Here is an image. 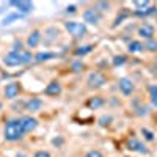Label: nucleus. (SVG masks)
I'll return each mask as SVG.
<instances>
[{
    "mask_svg": "<svg viewBox=\"0 0 157 157\" xmlns=\"http://www.w3.org/2000/svg\"><path fill=\"white\" fill-rule=\"evenodd\" d=\"M64 29L69 32V35H72L75 38H83L86 35V25L82 22L68 21V22H64Z\"/></svg>",
    "mask_w": 157,
    "mask_h": 157,
    "instance_id": "obj_3",
    "label": "nucleus"
},
{
    "mask_svg": "<svg viewBox=\"0 0 157 157\" xmlns=\"http://www.w3.org/2000/svg\"><path fill=\"white\" fill-rule=\"evenodd\" d=\"M22 16H24V14H19V13H11V14L5 16V19H3L2 25H10V24H13V22H14V21L21 19Z\"/></svg>",
    "mask_w": 157,
    "mask_h": 157,
    "instance_id": "obj_19",
    "label": "nucleus"
},
{
    "mask_svg": "<svg viewBox=\"0 0 157 157\" xmlns=\"http://www.w3.org/2000/svg\"><path fill=\"white\" fill-rule=\"evenodd\" d=\"M145 50L157 52V41H155V39H151V41H146L145 43Z\"/></svg>",
    "mask_w": 157,
    "mask_h": 157,
    "instance_id": "obj_23",
    "label": "nucleus"
},
{
    "mask_svg": "<svg viewBox=\"0 0 157 157\" xmlns=\"http://www.w3.org/2000/svg\"><path fill=\"white\" fill-rule=\"evenodd\" d=\"M33 157H50V152L49 151H38V152H35Z\"/></svg>",
    "mask_w": 157,
    "mask_h": 157,
    "instance_id": "obj_32",
    "label": "nucleus"
},
{
    "mask_svg": "<svg viewBox=\"0 0 157 157\" xmlns=\"http://www.w3.org/2000/svg\"><path fill=\"white\" fill-rule=\"evenodd\" d=\"M25 135L21 120H8L3 127V138L6 141H17Z\"/></svg>",
    "mask_w": 157,
    "mask_h": 157,
    "instance_id": "obj_2",
    "label": "nucleus"
},
{
    "mask_svg": "<svg viewBox=\"0 0 157 157\" xmlns=\"http://www.w3.org/2000/svg\"><path fill=\"white\" fill-rule=\"evenodd\" d=\"M155 121H157V118H155Z\"/></svg>",
    "mask_w": 157,
    "mask_h": 157,
    "instance_id": "obj_35",
    "label": "nucleus"
},
{
    "mask_svg": "<svg viewBox=\"0 0 157 157\" xmlns=\"http://www.w3.org/2000/svg\"><path fill=\"white\" fill-rule=\"evenodd\" d=\"M137 33H138L140 38L145 39V41H151V39H154L155 29H154V25H151V24H143V25H140V27H138Z\"/></svg>",
    "mask_w": 157,
    "mask_h": 157,
    "instance_id": "obj_8",
    "label": "nucleus"
},
{
    "mask_svg": "<svg viewBox=\"0 0 157 157\" xmlns=\"http://www.w3.org/2000/svg\"><path fill=\"white\" fill-rule=\"evenodd\" d=\"M83 21L90 25H99L101 22V13L96 8H88L83 11Z\"/></svg>",
    "mask_w": 157,
    "mask_h": 157,
    "instance_id": "obj_7",
    "label": "nucleus"
},
{
    "mask_svg": "<svg viewBox=\"0 0 157 157\" xmlns=\"http://www.w3.org/2000/svg\"><path fill=\"white\" fill-rule=\"evenodd\" d=\"M148 93H149V101H151V105L157 109V85H149L148 86Z\"/></svg>",
    "mask_w": 157,
    "mask_h": 157,
    "instance_id": "obj_18",
    "label": "nucleus"
},
{
    "mask_svg": "<svg viewBox=\"0 0 157 157\" xmlns=\"http://www.w3.org/2000/svg\"><path fill=\"white\" fill-rule=\"evenodd\" d=\"M112 63H113V66H123V64L126 63V57L124 55H115Z\"/></svg>",
    "mask_w": 157,
    "mask_h": 157,
    "instance_id": "obj_25",
    "label": "nucleus"
},
{
    "mask_svg": "<svg viewBox=\"0 0 157 157\" xmlns=\"http://www.w3.org/2000/svg\"><path fill=\"white\" fill-rule=\"evenodd\" d=\"M112 121H113V118H112L110 115H102L99 120H98V123H99L101 127H107V126H110Z\"/></svg>",
    "mask_w": 157,
    "mask_h": 157,
    "instance_id": "obj_22",
    "label": "nucleus"
},
{
    "mask_svg": "<svg viewBox=\"0 0 157 157\" xmlns=\"http://www.w3.org/2000/svg\"><path fill=\"white\" fill-rule=\"evenodd\" d=\"M127 50L130 54H141V52H145V44L140 41H130L127 44Z\"/></svg>",
    "mask_w": 157,
    "mask_h": 157,
    "instance_id": "obj_15",
    "label": "nucleus"
},
{
    "mask_svg": "<svg viewBox=\"0 0 157 157\" xmlns=\"http://www.w3.org/2000/svg\"><path fill=\"white\" fill-rule=\"evenodd\" d=\"M66 13H75V5H71L66 8Z\"/></svg>",
    "mask_w": 157,
    "mask_h": 157,
    "instance_id": "obj_33",
    "label": "nucleus"
},
{
    "mask_svg": "<svg viewBox=\"0 0 157 157\" xmlns=\"http://www.w3.org/2000/svg\"><path fill=\"white\" fill-rule=\"evenodd\" d=\"M118 90L121 91V94L130 96L135 91V83L130 80L129 77H121L120 80H118Z\"/></svg>",
    "mask_w": 157,
    "mask_h": 157,
    "instance_id": "obj_6",
    "label": "nucleus"
},
{
    "mask_svg": "<svg viewBox=\"0 0 157 157\" xmlns=\"http://www.w3.org/2000/svg\"><path fill=\"white\" fill-rule=\"evenodd\" d=\"M13 50H16V52L24 50L22 49V41H14V43H13Z\"/></svg>",
    "mask_w": 157,
    "mask_h": 157,
    "instance_id": "obj_31",
    "label": "nucleus"
},
{
    "mask_svg": "<svg viewBox=\"0 0 157 157\" xmlns=\"http://www.w3.org/2000/svg\"><path fill=\"white\" fill-rule=\"evenodd\" d=\"M71 69H72L74 72H80V71L83 69V63H82V60H75V61H72V63H71Z\"/></svg>",
    "mask_w": 157,
    "mask_h": 157,
    "instance_id": "obj_24",
    "label": "nucleus"
},
{
    "mask_svg": "<svg viewBox=\"0 0 157 157\" xmlns=\"http://www.w3.org/2000/svg\"><path fill=\"white\" fill-rule=\"evenodd\" d=\"M57 54L55 52H38V54L35 55V61L38 63H43V61H47L50 58H55Z\"/></svg>",
    "mask_w": 157,
    "mask_h": 157,
    "instance_id": "obj_17",
    "label": "nucleus"
},
{
    "mask_svg": "<svg viewBox=\"0 0 157 157\" xmlns=\"http://www.w3.org/2000/svg\"><path fill=\"white\" fill-rule=\"evenodd\" d=\"M52 143H54V145H61L63 140L61 138H54V140H52Z\"/></svg>",
    "mask_w": 157,
    "mask_h": 157,
    "instance_id": "obj_34",
    "label": "nucleus"
},
{
    "mask_svg": "<svg viewBox=\"0 0 157 157\" xmlns=\"http://www.w3.org/2000/svg\"><path fill=\"white\" fill-rule=\"evenodd\" d=\"M129 16H130V13H129L127 10H123V14H121V16L118 14V17H116V21H115V27H116L118 24H121V22H123L126 17H129Z\"/></svg>",
    "mask_w": 157,
    "mask_h": 157,
    "instance_id": "obj_28",
    "label": "nucleus"
},
{
    "mask_svg": "<svg viewBox=\"0 0 157 157\" xmlns=\"http://www.w3.org/2000/svg\"><path fill=\"white\" fill-rule=\"evenodd\" d=\"M148 112H149V109H148L146 105H140V107H137V109H135V115H138V116L148 115Z\"/></svg>",
    "mask_w": 157,
    "mask_h": 157,
    "instance_id": "obj_29",
    "label": "nucleus"
},
{
    "mask_svg": "<svg viewBox=\"0 0 157 157\" xmlns=\"http://www.w3.org/2000/svg\"><path fill=\"white\" fill-rule=\"evenodd\" d=\"M134 6L137 10H145V8L151 6V2H148V0H143V2H134Z\"/></svg>",
    "mask_w": 157,
    "mask_h": 157,
    "instance_id": "obj_27",
    "label": "nucleus"
},
{
    "mask_svg": "<svg viewBox=\"0 0 157 157\" xmlns=\"http://www.w3.org/2000/svg\"><path fill=\"white\" fill-rule=\"evenodd\" d=\"M19 91H21V85L16 83V82H11V83H8V85L5 86L3 93H5V98H8V99H14V98L19 94Z\"/></svg>",
    "mask_w": 157,
    "mask_h": 157,
    "instance_id": "obj_11",
    "label": "nucleus"
},
{
    "mask_svg": "<svg viewBox=\"0 0 157 157\" xmlns=\"http://www.w3.org/2000/svg\"><path fill=\"white\" fill-rule=\"evenodd\" d=\"M32 61V54L27 50H11L10 54H6L3 57V64L8 68H17L22 66V64H27Z\"/></svg>",
    "mask_w": 157,
    "mask_h": 157,
    "instance_id": "obj_1",
    "label": "nucleus"
},
{
    "mask_svg": "<svg viewBox=\"0 0 157 157\" xmlns=\"http://www.w3.org/2000/svg\"><path fill=\"white\" fill-rule=\"evenodd\" d=\"M91 50H93V46H91V44L80 46V47H77V49H75V55H77V57H83V55L90 54Z\"/></svg>",
    "mask_w": 157,
    "mask_h": 157,
    "instance_id": "obj_20",
    "label": "nucleus"
},
{
    "mask_svg": "<svg viewBox=\"0 0 157 157\" xmlns=\"http://www.w3.org/2000/svg\"><path fill=\"white\" fill-rule=\"evenodd\" d=\"M11 6H16L19 14H29L30 11H33V3L32 2H25V0H21V2H10Z\"/></svg>",
    "mask_w": 157,
    "mask_h": 157,
    "instance_id": "obj_10",
    "label": "nucleus"
},
{
    "mask_svg": "<svg viewBox=\"0 0 157 157\" xmlns=\"http://www.w3.org/2000/svg\"><path fill=\"white\" fill-rule=\"evenodd\" d=\"M61 85L58 82H50L46 88H44V94L47 96H60L61 94Z\"/></svg>",
    "mask_w": 157,
    "mask_h": 157,
    "instance_id": "obj_13",
    "label": "nucleus"
},
{
    "mask_svg": "<svg viewBox=\"0 0 157 157\" xmlns=\"http://www.w3.org/2000/svg\"><path fill=\"white\" fill-rule=\"evenodd\" d=\"M126 148L129 151H132V152H138V154H143V155H148L149 154V149L146 148L145 143H141L138 138L132 137V138H129L127 143H126Z\"/></svg>",
    "mask_w": 157,
    "mask_h": 157,
    "instance_id": "obj_5",
    "label": "nucleus"
},
{
    "mask_svg": "<svg viewBox=\"0 0 157 157\" xmlns=\"http://www.w3.org/2000/svg\"><path fill=\"white\" fill-rule=\"evenodd\" d=\"M83 157H104V154H102L99 149H91V151H88Z\"/></svg>",
    "mask_w": 157,
    "mask_h": 157,
    "instance_id": "obj_30",
    "label": "nucleus"
},
{
    "mask_svg": "<svg viewBox=\"0 0 157 157\" xmlns=\"http://www.w3.org/2000/svg\"><path fill=\"white\" fill-rule=\"evenodd\" d=\"M105 82H107V77L104 75L102 72H99V71L91 72L88 75V78H86V85L91 90H98V88L104 86V85H105Z\"/></svg>",
    "mask_w": 157,
    "mask_h": 157,
    "instance_id": "obj_4",
    "label": "nucleus"
},
{
    "mask_svg": "<svg viewBox=\"0 0 157 157\" xmlns=\"http://www.w3.org/2000/svg\"><path fill=\"white\" fill-rule=\"evenodd\" d=\"M104 104H105V101H104L102 98H99V96H94V98H91V99L86 102V105H88L91 110H98V109L104 107Z\"/></svg>",
    "mask_w": 157,
    "mask_h": 157,
    "instance_id": "obj_16",
    "label": "nucleus"
},
{
    "mask_svg": "<svg viewBox=\"0 0 157 157\" xmlns=\"http://www.w3.org/2000/svg\"><path fill=\"white\" fill-rule=\"evenodd\" d=\"M140 132H141L143 138H145L146 141H154V140H155L154 132H151V130H149V129H146V127H141V129H140Z\"/></svg>",
    "mask_w": 157,
    "mask_h": 157,
    "instance_id": "obj_21",
    "label": "nucleus"
},
{
    "mask_svg": "<svg viewBox=\"0 0 157 157\" xmlns=\"http://www.w3.org/2000/svg\"><path fill=\"white\" fill-rule=\"evenodd\" d=\"M21 124H22L24 132L30 134V132H33V130L38 127V120L33 118V116H24V118H21Z\"/></svg>",
    "mask_w": 157,
    "mask_h": 157,
    "instance_id": "obj_9",
    "label": "nucleus"
},
{
    "mask_svg": "<svg viewBox=\"0 0 157 157\" xmlns=\"http://www.w3.org/2000/svg\"><path fill=\"white\" fill-rule=\"evenodd\" d=\"M94 8H96L98 11H109V10H110V3H109V2H98Z\"/></svg>",
    "mask_w": 157,
    "mask_h": 157,
    "instance_id": "obj_26",
    "label": "nucleus"
},
{
    "mask_svg": "<svg viewBox=\"0 0 157 157\" xmlns=\"http://www.w3.org/2000/svg\"><path fill=\"white\" fill-rule=\"evenodd\" d=\"M41 43V32L39 30H33L29 38H27V47H38V44Z\"/></svg>",
    "mask_w": 157,
    "mask_h": 157,
    "instance_id": "obj_14",
    "label": "nucleus"
},
{
    "mask_svg": "<svg viewBox=\"0 0 157 157\" xmlns=\"http://www.w3.org/2000/svg\"><path fill=\"white\" fill-rule=\"evenodd\" d=\"M41 107H43V101L39 98H32V99H29L27 102H25V110L32 112V113L41 110Z\"/></svg>",
    "mask_w": 157,
    "mask_h": 157,
    "instance_id": "obj_12",
    "label": "nucleus"
}]
</instances>
